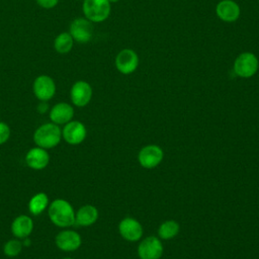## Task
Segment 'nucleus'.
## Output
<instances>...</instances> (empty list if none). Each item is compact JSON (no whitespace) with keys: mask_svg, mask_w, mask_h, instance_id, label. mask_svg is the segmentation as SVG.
<instances>
[{"mask_svg":"<svg viewBox=\"0 0 259 259\" xmlns=\"http://www.w3.org/2000/svg\"><path fill=\"white\" fill-rule=\"evenodd\" d=\"M93 24L90 20L83 17H77L72 20L69 26V33L74 41L78 44H87L93 36Z\"/></svg>","mask_w":259,"mask_h":259,"instance_id":"423d86ee","label":"nucleus"},{"mask_svg":"<svg viewBox=\"0 0 259 259\" xmlns=\"http://www.w3.org/2000/svg\"><path fill=\"white\" fill-rule=\"evenodd\" d=\"M82 12L92 23L103 22L110 15L111 3L108 0H83Z\"/></svg>","mask_w":259,"mask_h":259,"instance_id":"7ed1b4c3","label":"nucleus"},{"mask_svg":"<svg viewBox=\"0 0 259 259\" xmlns=\"http://www.w3.org/2000/svg\"><path fill=\"white\" fill-rule=\"evenodd\" d=\"M35 146L46 150L57 147L62 140V128L60 125L50 121L37 126L32 136Z\"/></svg>","mask_w":259,"mask_h":259,"instance_id":"f03ea898","label":"nucleus"},{"mask_svg":"<svg viewBox=\"0 0 259 259\" xmlns=\"http://www.w3.org/2000/svg\"><path fill=\"white\" fill-rule=\"evenodd\" d=\"M22 248H23L22 241L17 238H13L6 241L5 244L3 245V253L6 257L14 258L21 253Z\"/></svg>","mask_w":259,"mask_h":259,"instance_id":"4be33fe9","label":"nucleus"},{"mask_svg":"<svg viewBox=\"0 0 259 259\" xmlns=\"http://www.w3.org/2000/svg\"><path fill=\"white\" fill-rule=\"evenodd\" d=\"M118 233L122 239L128 242H138L143 236V227L141 223L131 217L122 219L118 224Z\"/></svg>","mask_w":259,"mask_h":259,"instance_id":"ddd939ff","label":"nucleus"},{"mask_svg":"<svg viewBox=\"0 0 259 259\" xmlns=\"http://www.w3.org/2000/svg\"><path fill=\"white\" fill-rule=\"evenodd\" d=\"M163 244L158 237L150 236L143 239L138 246V256L140 259H160L163 255Z\"/></svg>","mask_w":259,"mask_h":259,"instance_id":"9d476101","label":"nucleus"},{"mask_svg":"<svg viewBox=\"0 0 259 259\" xmlns=\"http://www.w3.org/2000/svg\"><path fill=\"white\" fill-rule=\"evenodd\" d=\"M50 202V197L46 192H37L28 200V211L32 215H39L46 209H48Z\"/></svg>","mask_w":259,"mask_h":259,"instance_id":"6ab92c4d","label":"nucleus"},{"mask_svg":"<svg viewBox=\"0 0 259 259\" xmlns=\"http://www.w3.org/2000/svg\"><path fill=\"white\" fill-rule=\"evenodd\" d=\"M50 154L48 150L40 147L30 148L25 154V163L32 170H42L47 168L50 163Z\"/></svg>","mask_w":259,"mask_h":259,"instance_id":"2eb2a0df","label":"nucleus"},{"mask_svg":"<svg viewBox=\"0 0 259 259\" xmlns=\"http://www.w3.org/2000/svg\"><path fill=\"white\" fill-rule=\"evenodd\" d=\"M47 210L50 221L56 227L66 229L75 225L76 211L68 200L64 198H56L50 202Z\"/></svg>","mask_w":259,"mask_h":259,"instance_id":"f257e3e1","label":"nucleus"},{"mask_svg":"<svg viewBox=\"0 0 259 259\" xmlns=\"http://www.w3.org/2000/svg\"><path fill=\"white\" fill-rule=\"evenodd\" d=\"M75 110L72 104L68 102H58L49 110L50 120L58 125H64L74 117Z\"/></svg>","mask_w":259,"mask_h":259,"instance_id":"4468645a","label":"nucleus"},{"mask_svg":"<svg viewBox=\"0 0 259 259\" xmlns=\"http://www.w3.org/2000/svg\"><path fill=\"white\" fill-rule=\"evenodd\" d=\"M259 68V61L255 54L251 52L241 53L234 61V73L241 78L253 77Z\"/></svg>","mask_w":259,"mask_h":259,"instance_id":"20e7f679","label":"nucleus"},{"mask_svg":"<svg viewBox=\"0 0 259 259\" xmlns=\"http://www.w3.org/2000/svg\"><path fill=\"white\" fill-rule=\"evenodd\" d=\"M87 137V128L80 120L67 122L62 128V139L71 146H77L84 142Z\"/></svg>","mask_w":259,"mask_h":259,"instance_id":"6e6552de","label":"nucleus"},{"mask_svg":"<svg viewBox=\"0 0 259 259\" xmlns=\"http://www.w3.org/2000/svg\"><path fill=\"white\" fill-rule=\"evenodd\" d=\"M11 136V130L8 123L5 121H0V146L8 142Z\"/></svg>","mask_w":259,"mask_h":259,"instance_id":"5701e85b","label":"nucleus"},{"mask_svg":"<svg viewBox=\"0 0 259 259\" xmlns=\"http://www.w3.org/2000/svg\"><path fill=\"white\" fill-rule=\"evenodd\" d=\"M110 3H116V2H118L119 0H108Z\"/></svg>","mask_w":259,"mask_h":259,"instance_id":"a878e982","label":"nucleus"},{"mask_svg":"<svg viewBox=\"0 0 259 259\" xmlns=\"http://www.w3.org/2000/svg\"><path fill=\"white\" fill-rule=\"evenodd\" d=\"M62 259H74V258H72V257H64Z\"/></svg>","mask_w":259,"mask_h":259,"instance_id":"bb28decb","label":"nucleus"},{"mask_svg":"<svg viewBox=\"0 0 259 259\" xmlns=\"http://www.w3.org/2000/svg\"><path fill=\"white\" fill-rule=\"evenodd\" d=\"M99 217L98 209L92 204H84L75 212V224L80 227H90L96 223Z\"/></svg>","mask_w":259,"mask_h":259,"instance_id":"a211bd4d","label":"nucleus"},{"mask_svg":"<svg viewBox=\"0 0 259 259\" xmlns=\"http://www.w3.org/2000/svg\"><path fill=\"white\" fill-rule=\"evenodd\" d=\"M35 1H36V4L44 9H53L59 3V0H35Z\"/></svg>","mask_w":259,"mask_h":259,"instance_id":"b1692460","label":"nucleus"},{"mask_svg":"<svg viewBox=\"0 0 259 259\" xmlns=\"http://www.w3.org/2000/svg\"><path fill=\"white\" fill-rule=\"evenodd\" d=\"M33 228V221L31 217L27 214H19L14 218L10 227L13 237L19 240L28 238L31 235Z\"/></svg>","mask_w":259,"mask_h":259,"instance_id":"f3484780","label":"nucleus"},{"mask_svg":"<svg viewBox=\"0 0 259 259\" xmlns=\"http://www.w3.org/2000/svg\"><path fill=\"white\" fill-rule=\"evenodd\" d=\"M93 89L91 85L84 80L76 81L70 89V100L76 107H85L92 99Z\"/></svg>","mask_w":259,"mask_h":259,"instance_id":"1a4fd4ad","label":"nucleus"},{"mask_svg":"<svg viewBox=\"0 0 259 259\" xmlns=\"http://www.w3.org/2000/svg\"><path fill=\"white\" fill-rule=\"evenodd\" d=\"M32 92L38 101H50L57 92L55 80L46 74L37 76L32 83Z\"/></svg>","mask_w":259,"mask_h":259,"instance_id":"39448f33","label":"nucleus"},{"mask_svg":"<svg viewBox=\"0 0 259 259\" xmlns=\"http://www.w3.org/2000/svg\"><path fill=\"white\" fill-rule=\"evenodd\" d=\"M49 110V106L47 104L46 101H39L38 105H37V111L39 113H46Z\"/></svg>","mask_w":259,"mask_h":259,"instance_id":"393cba45","label":"nucleus"},{"mask_svg":"<svg viewBox=\"0 0 259 259\" xmlns=\"http://www.w3.org/2000/svg\"><path fill=\"white\" fill-rule=\"evenodd\" d=\"M55 244L61 251L74 252L81 247L82 237L78 232L66 228L56 235Z\"/></svg>","mask_w":259,"mask_h":259,"instance_id":"0eeeda50","label":"nucleus"},{"mask_svg":"<svg viewBox=\"0 0 259 259\" xmlns=\"http://www.w3.org/2000/svg\"><path fill=\"white\" fill-rule=\"evenodd\" d=\"M164 152L158 145H147L143 147L138 154V161L143 168H156L163 160Z\"/></svg>","mask_w":259,"mask_h":259,"instance_id":"9b49d317","label":"nucleus"},{"mask_svg":"<svg viewBox=\"0 0 259 259\" xmlns=\"http://www.w3.org/2000/svg\"><path fill=\"white\" fill-rule=\"evenodd\" d=\"M139 56L132 49H123L115 57L114 65L117 71L123 75L134 73L139 66Z\"/></svg>","mask_w":259,"mask_h":259,"instance_id":"f8f14e48","label":"nucleus"},{"mask_svg":"<svg viewBox=\"0 0 259 259\" xmlns=\"http://www.w3.org/2000/svg\"><path fill=\"white\" fill-rule=\"evenodd\" d=\"M215 13L224 22H235L240 17L241 9L234 0H221L215 6Z\"/></svg>","mask_w":259,"mask_h":259,"instance_id":"dca6fc26","label":"nucleus"},{"mask_svg":"<svg viewBox=\"0 0 259 259\" xmlns=\"http://www.w3.org/2000/svg\"><path fill=\"white\" fill-rule=\"evenodd\" d=\"M74 39L69 31L60 32L54 39V49L59 54H68L72 51L74 46Z\"/></svg>","mask_w":259,"mask_h":259,"instance_id":"aec40b11","label":"nucleus"},{"mask_svg":"<svg viewBox=\"0 0 259 259\" xmlns=\"http://www.w3.org/2000/svg\"><path fill=\"white\" fill-rule=\"evenodd\" d=\"M180 231L179 224L174 220L163 222L158 228V236L162 240H171L178 235Z\"/></svg>","mask_w":259,"mask_h":259,"instance_id":"412c9836","label":"nucleus"}]
</instances>
